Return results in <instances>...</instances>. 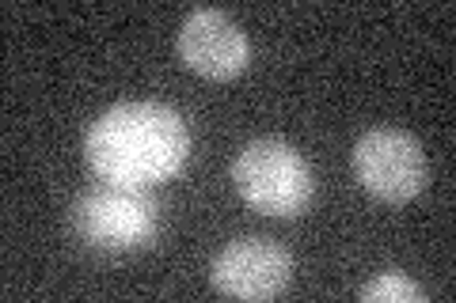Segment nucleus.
Here are the masks:
<instances>
[{
	"label": "nucleus",
	"mask_w": 456,
	"mask_h": 303,
	"mask_svg": "<svg viewBox=\"0 0 456 303\" xmlns=\"http://www.w3.org/2000/svg\"><path fill=\"white\" fill-rule=\"evenodd\" d=\"M84 155L103 182L149 190L187 167L191 129L167 103H152V99L118 103L92 122L84 137Z\"/></svg>",
	"instance_id": "nucleus-1"
},
{
	"label": "nucleus",
	"mask_w": 456,
	"mask_h": 303,
	"mask_svg": "<svg viewBox=\"0 0 456 303\" xmlns=\"http://www.w3.org/2000/svg\"><path fill=\"white\" fill-rule=\"evenodd\" d=\"M69 224H73V235L88 251L122 254L149 247L156 239V232H160V205H156L149 190H137V186L99 182L73 201Z\"/></svg>",
	"instance_id": "nucleus-2"
},
{
	"label": "nucleus",
	"mask_w": 456,
	"mask_h": 303,
	"mask_svg": "<svg viewBox=\"0 0 456 303\" xmlns=\"http://www.w3.org/2000/svg\"><path fill=\"white\" fill-rule=\"evenodd\" d=\"M232 186L263 216H301L316 194L305 155L274 137L251 140L240 148L232 160Z\"/></svg>",
	"instance_id": "nucleus-3"
},
{
	"label": "nucleus",
	"mask_w": 456,
	"mask_h": 303,
	"mask_svg": "<svg viewBox=\"0 0 456 303\" xmlns=\"http://www.w3.org/2000/svg\"><path fill=\"white\" fill-rule=\"evenodd\" d=\"M354 179L362 182L365 194H373L377 201L388 205H403V201L419 197L426 190V152L419 137H411L407 129L380 125L354 144Z\"/></svg>",
	"instance_id": "nucleus-4"
},
{
	"label": "nucleus",
	"mask_w": 456,
	"mask_h": 303,
	"mask_svg": "<svg viewBox=\"0 0 456 303\" xmlns=\"http://www.w3.org/2000/svg\"><path fill=\"white\" fill-rule=\"evenodd\" d=\"M209 281L232 299H274L293 281V254L278 239L244 235L213 258Z\"/></svg>",
	"instance_id": "nucleus-5"
},
{
	"label": "nucleus",
	"mask_w": 456,
	"mask_h": 303,
	"mask_svg": "<svg viewBox=\"0 0 456 303\" xmlns=\"http://www.w3.org/2000/svg\"><path fill=\"white\" fill-rule=\"evenodd\" d=\"M179 57L206 80H236L251 61V42L228 12L194 8L179 27Z\"/></svg>",
	"instance_id": "nucleus-6"
},
{
	"label": "nucleus",
	"mask_w": 456,
	"mask_h": 303,
	"mask_svg": "<svg viewBox=\"0 0 456 303\" xmlns=\"http://www.w3.org/2000/svg\"><path fill=\"white\" fill-rule=\"evenodd\" d=\"M362 299L365 303H426L430 292H426L419 281H411L407 273L388 269V273H377V277L362 288Z\"/></svg>",
	"instance_id": "nucleus-7"
}]
</instances>
